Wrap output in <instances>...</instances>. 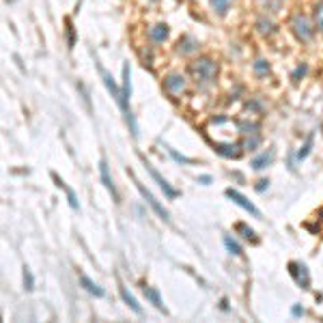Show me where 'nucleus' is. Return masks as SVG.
I'll list each match as a JSON object with an SVG mask.
<instances>
[{"label":"nucleus","instance_id":"33","mask_svg":"<svg viewBox=\"0 0 323 323\" xmlns=\"http://www.w3.org/2000/svg\"><path fill=\"white\" fill-rule=\"evenodd\" d=\"M304 312H306V310L301 308V306H293V315H295V317H301Z\"/></svg>","mask_w":323,"mask_h":323},{"label":"nucleus","instance_id":"23","mask_svg":"<svg viewBox=\"0 0 323 323\" xmlns=\"http://www.w3.org/2000/svg\"><path fill=\"white\" fill-rule=\"evenodd\" d=\"M310 149H312V136H308V138H306L304 147H301V149L298 151V162H301V160H306V158H308Z\"/></svg>","mask_w":323,"mask_h":323},{"label":"nucleus","instance_id":"25","mask_svg":"<svg viewBox=\"0 0 323 323\" xmlns=\"http://www.w3.org/2000/svg\"><path fill=\"white\" fill-rule=\"evenodd\" d=\"M22 278H24V287L32 291L35 289V280H32V274H30V269L28 267H24V272H22Z\"/></svg>","mask_w":323,"mask_h":323},{"label":"nucleus","instance_id":"28","mask_svg":"<svg viewBox=\"0 0 323 323\" xmlns=\"http://www.w3.org/2000/svg\"><path fill=\"white\" fill-rule=\"evenodd\" d=\"M168 153L172 155V160L179 162V164H192V160H190V158H185V155H179L175 149H168Z\"/></svg>","mask_w":323,"mask_h":323},{"label":"nucleus","instance_id":"1","mask_svg":"<svg viewBox=\"0 0 323 323\" xmlns=\"http://www.w3.org/2000/svg\"><path fill=\"white\" fill-rule=\"evenodd\" d=\"M190 73H192V78L196 80V84L209 86V84L215 82V75H218V63L211 61V58H207V56L196 58V61L190 63Z\"/></svg>","mask_w":323,"mask_h":323},{"label":"nucleus","instance_id":"5","mask_svg":"<svg viewBox=\"0 0 323 323\" xmlns=\"http://www.w3.org/2000/svg\"><path fill=\"white\" fill-rule=\"evenodd\" d=\"M289 274L291 278L295 280V284L301 289H310V272L304 263H298V261H291L289 263Z\"/></svg>","mask_w":323,"mask_h":323},{"label":"nucleus","instance_id":"29","mask_svg":"<svg viewBox=\"0 0 323 323\" xmlns=\"http://www.w3.org/2000/svg\"><path fill=\"white\" fill-rule=\"evenodd\" d=\"M306 71H308V67H306V65H300V67H298V69H295V71H293V80H295V82H298L300 78H304V75H306Z\"/></svg>","mask_w":323,"mask_h":323},{"label":"nucleus","instance_id":"20","mask_svg":"<svg viewBox=\"0 0 323 323\" xmlns=\"http://www.w3.org/2000/svg\"><path fill=\"white\" fill-rule=\"evenodd\" d=\"M224 246H226V250H229V252H231V254H233V256H241V254H244V250H241V246L237 244V241H235V239H233V237H231V235H224Z\"/></svg>","mask_w":323,"mask_h":323},{"label":"nucleus","instance_id":"14","mask_svg":"<svg viewBox=\"0 0 323 323\" xmlns=\"http://www.w3.org/2000/svg\"><path fill=\"white\" fill-rule=\"evenodd\" d=\"M52 179H54V183H56L61 190H65V194H67V201H69V205H71V209H80V205H78V198H75V192L71 190V187H67V183H65L61 177L56 175V172H52Z\"/></svg>","mask_w":323,"mask_h":323},{"label":"nucleus","instance_id":"16","mask_svg":"<svg viewBox=\"0 0 323 323\" xmlns=\"http://www.w3.org/2000/svg\"><path fill=\"white\" fill-rule=\"evenodd\" d=\"M118 293H121L123 301H125V304H127V306H129V308H132L134 312H136V315H142V308H140V304L136 301V298H134V295L129 293V291H127L125 287H123V284H121V287H118Z\"/></svg>","mask_w":323,"mask_h":323},{"label":"nucleus","instance_id":"17","mask_svg":"<svg viewBox=\"0 0 323 323\" xmlns=\"http://www.w3.org/2000/svg\"><path fill=\"white\" fill-rule=\"evenodd\" d=\"M272 160H274V151L269 149V151H265V153H261V155H258V158L252 160V162H250V166H252V168H254V170H263V168H265V166L272 164Z\"/></svg>","mask_w":323,"mask_h":323},{"label":"nucleus","instance_id":"15","mask_svg":"<svg viewBox=\"0 0 323 323\" xmlns=\"http://www.w3.org/2000/svg\"><path fill=\"white\" fill-rule=\"evenodd\" d=\"M168 26L166 24H155L153 28L149 30V37H151V41L153 43H164L166 39H168Z\"/></svg>","mask_w":323,"mask_h":323},{"label":"nucleus","instance_id":"13","mask_svg":"<svg viewBox=\"0 0 323 323\" xmlns=\"http://www.w3.org/2000/svg\"><path fill=\"white\" fill-rule=\"evenodd\" d=\"M142 291H144V298H147L151 304L155 306V308L162 310L164 315L168 312V310H166V306H164V301H162V298H160V291H158V289H155V287H147V284H144Z\"/></svg>","mask_w":323,"mask_h":323},{"label":"nucleus","instance_id":"30","mask_svg":"<svg viewBox=\"0 0 323 323\" xmlns=\"http://www.w3.org/2000/svg\"><path fill=\"white\" fill-rule=\"evenodd\" d=\"M65 24H67V39H69V47H73V43H75V39H73V26H71V22H69V20H65Z\"/></svg>","mask_w":323,"mask_h":323},{"label":"nucleus","instance_id":"34","mask_svg":"<svg viewBox=\"0 0 323 323\" xmlns=\"http://www.w3.org/2000/svg\"><path fill=\"white\" fill-rule=\"evenodd\" d=\"M319 215H321V218H323V209H321V213H319Z\"/></svg>","mask_w":323,"mask_h":323},{"label":"nucleus","instance_id":"22","mask_svg":"<svg viewBox=\"0 0 323 323\" xmlns=\"http://www.w3.org/2000/svg\"><path fill=\"white\" fill-rule=\"evenodd\" d=\"M209 2H211V7L218 15H226V11L231 7V0H209Z\"/></svg>","mask_w":323,"mask_h":323},{"label":"nucleus","instance_id":"31","mask_svg":"<svg viewBox=\"0 0 323 323\" xmlns=\"http://www.w3.org/2000/svg\"><path fill=\"white\" fill-rule=\"evenodd\" d=\"M267 185H269V181H267V179H261V181H258V185H256V190H258V192H263Z\"/></svg>","mask_w":323,"mask_h":323},{"label":"nucleus","instance_id":"19","mask_svg":"<svg viewBox=\"0 0 323 323\" xmlns=\"http://www.w3.org/2000/svg\"><path fill=\"white\" fill-rule=\"evenodd\" d=\"M235 231H237V233H241V237H244V239L252 241V244H258V237H256V233L250 229V226H246L244 222H237V224H235Z\"/></svg>","mask_w":323,"mask_h":323},{"label":"nucleus","instance_id":"12","mask_svg":"<svg viewBox=\"0 0 323 323\" xmlns=\"http://www.w3.org/2000/svg\"><path fill=\"white\" fill-rule=\"evenodd\" d=\"M198 50V41L194 39L190 35H183L179 41H177V52L181 54V56H187V54L196 52Z\"/></svg>","mask_w":323,"mask_h":323},{"label":"nucleus","instance_id":"32","mask_svg":"<svg viewBox=\"0 0 323 323\" xmlns=\"http://www.w3.org/2000/svg\"><path fill=\"white\" fill-rule=\"evenodd\" d=\"M198 181H201L203 185H209V183H211V177H209V175H203V177H198Z\"/></svg>","mask_w":323,"mask_h":323},{"label":"nucleus","instance_id":"3","mask_svg":"<svg viewBox=\"0 0 323 323\" xmlns=\"http://www.w3.org/2000/svg\"><path fill=\"white\" fill-rule=\"evenodd\" d=\"M127 175H129V179L134 181V185H136V190H138L140 194H142V198H144V201H147V203L151 205V209H153V211L158 213L160 218L164 220V222H170V215H168V211H166V209H164V205H160V201H155V196H153V194H151V192L147 190V187H144L142 183H140V181L136 179V175H134V170H127Z\"/></svg>","mask_w":323,"mask_h":323},{"label":"nucleus","instance_id":"26","mask_svg":"<svg viewBox=\"0 0 323 323\" xmlns=\"http://www.w3.org/2000/svg\"><path fill=\"white\" fill-rule=\"evenodd\" d=\"M254 71H256L258 75L269 73V63H267V61H263V58H258V61H254Z\"/></svg>","mask_w":323,"mask_h":323},{"label":"nucleus","instance_id":"6","mask_svg":"<svg viewBox=\"0 0 323 323\" xmlns=\"http://www.w3.org/2000/svg\"><path fill=\"white\" fill-rule=\"evenodd\" d=\"M226 196H229V198H231V201H233L235 205H239V207L244 209V211H248L250 215H254V218H261V211H258V209H256V207H254V205H252L250 201H248V198L244 196V194H239L237 190H231V187H229V190H226Z\"/></svg>","mask_w":323,"mask_h":323},{"label":"nucleus","instance_id":"18","mask_svg":"<svg viewBox=\"0 0 323 323\" xmlns=\"http://www.w3.org/2000/svg\"><path fill=\"white\" fill-rule=\"evenodd\" d=\"M80 284H82V287H84L86 291H89V293L97 295V298H104V289H101L99 284H95V282H93V280H91L89 276H84V274H82V276H80Z\"/></svg>","mask_w":323,"mask_h":323},{"label":"nucleus","instance_id":"24","mask_svg":"<svg viewBox=\"0 0 323 323\" xmlns=\"http://www.w3.org/2000/svg\"><path fill=\"white\" fill-rule=\"evenodd\" d=\"M315 22H317V28L323 32V0L315 7Z\"/></svg>","mask_w":323,"mask_h":323},{"label":"nucleus","instance_id":"8","mask_svg":"<svg viewBox=\"0 0 323 323\" xmlns=\"http://www.w3.org/2000/svg\"><path fill=\"white\" fill-rule=\"evenodd\" d=\"M144 168H147V170H149V175L153 177L155 181H158V185L162 187V190H164V194H166V196H168V198H177V196H179V190H175V187H170V183L166 181L164 177H162L160 172H158V170L153 168V166L149 164V162H144Z\"/></svg>","mask_w":323,"mask_h":323},{"label":"nucleus","instance_id":"2","mask_svg":"<svg viewBox=\"0 0 323 323\" xmlns=\"http://www.w3.org/2000/svg\"><path fill=\"white\" fill-rule=\"evenodd\" d=\"M123 99H121V110H123V116H125L129 129H132V136H138V125L134 121V115H132V108H129V95H132V75H129V65L125 63L123 65Z\"/></svg>","mask_w":323,"mask_h":323},{"label":"nucleus","instance_id":"27","mask_svg":"<svg viewBox=\"0 0 323 323\" xmlns=\"http://www.w3.org/2000/svg\"><path fill=\"white\" fill-rule=\"evenodd\" d=\"M258 142H261V136L258 134H254V136H248L246 138V142H244V149H248V151H254L256 147H258Z\"/></svg>","mask_w":323,"mask_h":323},{"label":"nucleus","instance_id":"9","mask_svg":"<svg viewBox=\"0 0 323 323\" xmlns=\"http://www.w3.org/2000/svg\"><path fill=\"white\" fill-rule=\"evenodd\" d=\"M99 175H101V181H104L106 190L112 194V198H115V203H121V196H118L116 185H115V181H112V177H110V170H108L106 160H101V162H99Z\"/></svg>","mask_w":323,"mask_h":323},{"label":"nucleus","instance_id":"10","mask_svg":"<svg viewBox=\"0 0 323 323\" xmlns=\"http://www.w3.org/2000/svg\"><path fill=\"white\" fill-rule=\"evenodd\" d=\"M164 86H166V91L172 95H177V93H181L183 89H185V78H183L181 73H170L168 78L164 80Z\"/></svg>","mask_w":323,"mask_h":323},{"label":"nucleus","instance_id":"11","mask_svg":"<svg viewBox=\"0 0 323 323\" xmlns=\"http://www.w3.org/2000/svg\"><path fill=\"white\" fill-rule=\"evenodd\" d=\"M213 149L218 151L222 158H233V160H237L241 155V147L239 144H231V142H226V144H222V142H213Z\"/></svg>","mask_w":323,"mask_h":323},{"label":"nucleus","instance_id":"7","mask_svg":"<svg viewBox=\"0 0 323 323\" xmlns=\"http://www.w3.org/2000/svg\"><path fill=\"white\" fill-rule=\"evenodd\" d=\"M97 69H99V73H101V80H104V84H106V89L110 91V95L115 97V99L118 101V106H121V99H123V91L116 86V82H115V78L110 75V71L104 67L101 63H97Z\"/></svg>","mask_w":323,"mask_h":323},{"label":"nucleus","instance_id":"21","mask_svg":"<svg viewBox=\"0 0 323 323\" xmlns=\"http://www.w3.org/2000/svg\"><path fill=\"white\" fill-rule=\"evenodd\" d=\"M256 26H258V32H261V35H272V32L276 30L274 22H272V20H267V18H261V20L256 22Z\"/></svg>","mask_w":323,"mask_h":323},{"label":"nucleus","instance_id":"4","mask_svg":"<svg viewBox=\"0 0 323 323\" xmlns=\"http://www.w3.org/2000/svg\"><path fill=\"white\" fill-rule=\"evenodd\" d=\"M291 30H293V35H295V39L298 41H310L312 35H315L308 18H306L304 13L293 15V20H291Z\"/></svg>","mask_w":323,"mask_h":323}]
</instances>
